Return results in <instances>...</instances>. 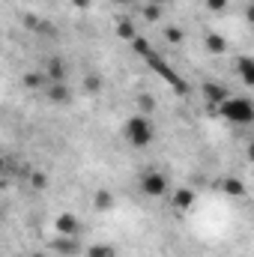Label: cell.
<instances>
[{"instance_id":"8fae6325","label":"cell","mask_w":254,"mask_h":257,"mask_svg":"<svg viewBox=\"0 0 254 257\" xmlns=\"http://www.w3.org/2000/svg\"><path fill=\"white\" fill-rule=\"evenodd\" d=\"M75 3H78V6H87V0H75Z\"/></svg>"},{"instance_id":"ba28073f","label":"cell","mask_w":254,"mask_h":257,"mask_svg":"<svg viewBox=\"0 0 254 257\" xmlns=\"http://www.w3.org/2000/svg\"><path fill=\"white\" fill-rule=\"evenodd\" d=\"M224 3H227V0H209V6H212V9H221Z\"/></svg>"},{"instance_id":"277c9868","label":"cell","mask_w":254,"mask_h":257,"mask_svg":"<svg viewBox=\"0 0 254 257\" xmlns=\"http://www.w3.org/2000/svg\"><path fill=\"white\" fill-rule=\"evenodd\" d=\"M236 72H239V78H242L245 84H254V60H248V57H239Z\"/></svg>"},{"instance_id":"9c48e42d","label":"cell","mask_w":254,"mask_h":257,"mask_svg":"<svg viewBox=\"0 0 254 257\" xmlns=\"http://www.w3.org/2000/svg\"><path fill=\"white\" fill-rule=\"evenodd\" d=\"M248 159H251V162H254V144H251V147H248Z\"/></svg>"},{"instance_id":"7c38bea8","label":"cell","mask_w":254,"mask_h":257,"mask_svg":"<svg viewBox=\"0 0 254 257\" xmlns=\"http://www.w3.org/2000/svg\"><path fill=\"white\" fill-rule=\"evenodd\" d=\"M36 257H42V254H36Z\"/></svg>"},{"instance_id":"30bf717a","label":"cell","mask_w":254,"mask_h":257,"mask_svg":"<svg viewBox=\"0 0 254 257\" xmlns=\"http://www.w3.org/2000/svg\"><path fill=\"white\" fill-rule=\"evenodd\" d=\"M248 18H251V21H254V6H251V9H248Z\"/></svg>"},{"instance_id":"6da1fadb","label":"cell","mask_w":254,"mask_h":257,"mask_svg":"<svg viewBox=\"0 0 254 257\" xmlns=\"http://www.w3.org/2000/svg\"><path fill=\"white\" fill-rule=\"evenodd\" d=\"M218 108L230 123H251L254 120V105L248 99H224Z\"/></svg>"},{"instance_id":"7a4b0ae2","label":"cell","mask_w":254,"mask_h":257,"mask_svg":"<svg viewBox=\"0 0 254 257\" xmlns=\"http://www.w3.org/2000/svg\"><path fill=\"white\" fill-rule=\"evenodd\" d=\"M126 138L135 144V147H147L153 141V126L147 117H132L126 123Z\"/></svg>"},{"instance_id":"3957f363","label":"cell","mask_w":254,"mask_h":257,"mask_svg":"<svg viewBox=\"0 0 254 257\" xmlns=\"http://www.w3.org/2000/svg\"><path fill=\"white\" fill-rule=\"evenodd\" d=\"M141 189H144V194H150V197H162V194H168V177H162V174H147V177L141 180Z\"/></svg>"},{"instance_id":"52a82bcc","label":"cell","mask_w":254,"mask_h":257,"mask_svg":"<svg viewBox=\"0 0 254 257\" xmlns=\"http://www.w3.org/2000/svg\"><path fill=\"white\" fill-rule=\"evenodd\" d=\"M191 197H194L191 192H180V194H177V200H174V203H177V206H189V203H191Z\"/></svg>"},{"instance_id":"5b68a950","label":"cell","mask_w":254,"mask_h":257,"mask_svg":"<svg viewBox=\"0 0 254 257\" xmlns=\"http://www.w3.org/2000/svg\"><path fill=\"white\" fill-rule=\"evenodd\" d=\"M60 230H63V233H75V230H78V221H75L72 215H60Z\"/></svg>"},{"instance_id":"8992f818","label":"cell","mask_w":254,"mask_h":257,"mask_svg":"<svg viewBox=\"0 0 254 257\" xmlns=\"http://www.w3.org/2000/svg\"><path fill=\"white\" fill-rule=\"evenodd\" d=\"M224 189H227L230 194H242V192H245V186H242V183H236V180H224Z\"/></svg>"}]
</instances>
